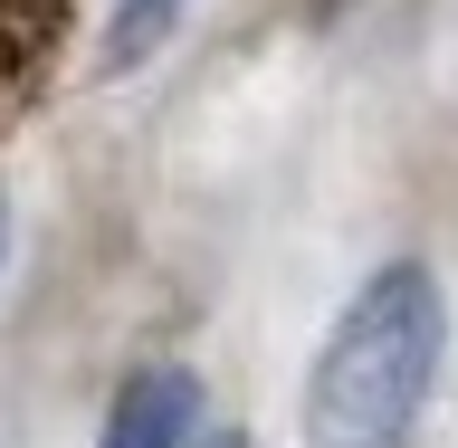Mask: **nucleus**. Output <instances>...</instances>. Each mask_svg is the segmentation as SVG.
Segmentation results:
<instances>
[{"mask_svg":"<svg viewBox=\"0 0 458 448\" xmlns=\"http://www.w3.org/2000/svg\"><path fill=\"white\" fill-rule=\"evenodd\" d=\"M191 439H200V372L153 363L106 401V439L96 448H191Z\"/></svg>","mask_w":458,"mask_h":448,"instance_id":"2","label":"nucleus"},{"mask_svg":"<svg viewBox=\"0 0 458 448\" xmlns=\"http://www.w3.org/2000/svg\"><path fill=\"white\" fill-rule=\"evenodd\" d=\"M210 448H239V439H210Z\"/></svg>","mask_w":458,"mask_h":448,"instance_id":"5","label":"nucleus"},{"mask_svg":"<svg viewBox=\"0 0 458 448\" xmlns=\"http://www.w3.org/2000/svg\"><path fill=\"white\" fill-rule=\"evenodd\" d=\"M182 20V0H114V29H106V67H134L143 48H163V29Z\"/></svg>","mask_w":458,"mask_h":448,"instance_id":"3","label":"nucleus"},{"mask_svg":"<svg viewBox=\"0 0 458 448\" xmlns=\"http://www.w3.org/2000/svg\"><path fill=\"white\" fill-rule=\"evenodd\" d=\"M0 249H10V200H0Z\"/></svg>","mask_w":458,"mask_h":448,"instance_id":"4","label":"nucleus"},{"mask_svg":"<svg viewBox=\"0 0 458 448\" xmlns=\"http://www.w3.org/2000/svg\"><path fill=\"white\" fill-rule=\"evenodd\" d=\"M449 363V286L429 258H382L306 372V448H411Z\"/></svg>","mask_w":458,"mask_h":448,"instance_id":"1","label":"nucleus"}]
</instances>
